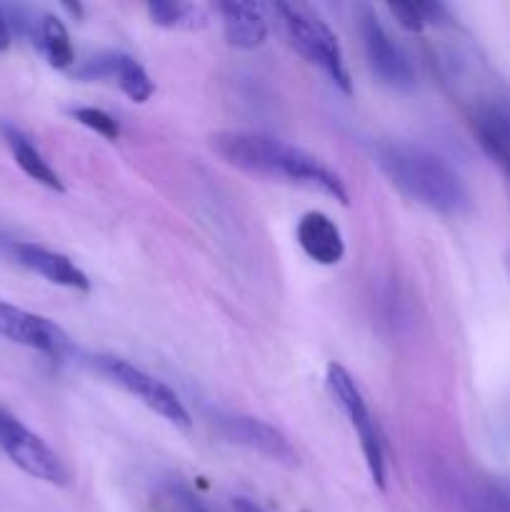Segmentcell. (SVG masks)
Returning <instances> with one entry per match:
<instances>
[{
	"label": "cell",
	"instance_id": "6da1fadb",
	"mask_svg": "<svg viewBox=\"0 0 510 512\" xmlns=\"http://www.w3.org/2000/svg\"><path fill=\"white\" fill-rule=\"evenodd\" d=\"M210 145L225 163L245 170V173L308 185V188H318L320 193L330 195L338 203H350L343 180L328 165L285 140L273 138V135L250 133V130H223L210 138Z\"/></svg>",
	"mask_w": 510,
	"mask_h": 512
},
{
	"label": "cell",
	"instance_id": "7a4b0ae2",
	"mask_svg": "<svg viewBox=\"0 0 510 512\" xmlns=\"http://www.w3.org/2000/svg\"><path fill=\"white\" fill-rule=\"evenodd\" d=\"M378 165L390 183L415 203L445 215H458L468 208V190L460 175L430 150L418 145H383Z\"/></svg>",
	"mask_w": 510,
	"mask_h": 512
},
{
	"label": "cell",
	"instance_id": "3957f363",
	"mask_svg": "<svg viewBox=\"0 0 510 512\" xmlns=\"http://www.w3.org/2000/svg\"><path fill=\"white\" fill-rule=\"evenodd\" d=\"M275 10L283 15V23L285 28H288V35L290 40H293L295 48H298L310 63L323 68L325 73H328V78L333 80L345 95L353 93V80H350L343 50H340L338 38H335L333 30L328 28V23H325L320 15H315L313 10L303 8V5L278 3Z\"/></svg>",
	"mask_w": 510,
	"mask_h": 512
},
{
	"label": "cell",
	"instance_id": "277c9868",
	"mask_svg": "<svg viewBox=\"0 0 510 512\" xmlns=\"http://www.w3.org/2000/svg\"><path fill=\"white\" fill-rule=\"evenodd\" d=\"M328 380L330 395L335 398V403L343 408V413L348 415L350 425L355 428L360 438V448H363L365 465H368V473L373 478V483L380 490H385V453L383 443H380L378 425H375L373 415H370L368 405H365L363 393H360L358 383L353 380V375L343 368V365H328Z\"/></svg>",
	"mask_w": 510,
	"mask_h": 512
},
{
	"label": "cell",
	"instance_id": "5b68a950",
	"mask_svg": "<svg viewBox=\"0 0 510 512\" xmlns=\"http://www.w3.org/2000/svg\"><path fill=\"white\" fill-rule=\"evenodd\" d=\"M93 365L105 378H110L125 393H130L140 403L148 405L153 413L168 420L170 425H175V428H190V413L185 410L183 400L168 385L160 383L158 378L148 375L145 370L135 368L128 360L115 358V355H98V358H93Z\"/></svg>",
	"mask_w": 510,
	"mask_h": 512
},
{
	"label": "cell",
	"instance_id": "8992f818",
	"mask_svg": "<svg viewBox=\"0 0 510 512\" xmlns=\"http://www.w3.org/2000/svg\"><path fill=\"white\" fill-rule=\"evenodd\" d=\"M0 450L30 478L58 488L68 485V470L50 445L5 410H0Z\"/></svg>",
	"mask_w": 510,
	"mask_h": 512
},
{
	"label": "cell",
	"instance_id": "52a82bcc",
	"mask_svg": "<svg viewBox=\"0 0 510 512\" xmlns=\"http://www.w3.org/2000/svg\"><path fill=\"white\" fill-rule=\"evenodd\" d=\"M360 38H363L365 58H368V68L375 78L388 88L408 93L415 88V68L410 63L408 53L395 43L393 35L383 28L378 15L370 8L360 10L358 18Z\"/></svg>",
	"mask_w": 510,
	"mask_h": 512
},
{
	"label": "cell",
	"instance_id": "ba28073f",
	"mask_svg": "<svg viewBox=\"0 0 510 512\" xmlns=\"http://www.w3.org/2000/svg\"><path fill=\"white\" fill-rule=\"evenodd\" d=\"M0 338L33 348L50 358H63L73 348L68 333L60 325L10 303H0Z\"/></svg>",
	"mask_w": 510,
	"mask_h": 512
},
{
	"label": "cell",
	"instance_id": "9c48e42d",
	"mask_svg": "<svg viewBox=\"0 0 510 512\" xmlns=\"http://www.w3.org/2000/svg\"><path fill=\"white\" fill-rule=\"evenodd\" d=\"M215 425H218L220 435L230 443L243 445V448L260 453L263 458L285 465V468L298 465V453L290 445V440L263 420L250 418V415H218Z\"/></svg>",
	"mask_w": 510,
	"mask_h": 512
},
{
	"label": "cell",
	"instance_id": "30bf717a",
	"mask_svg": "<svg viewBox=\"0 0 510 512\" xmlns=\"http://www.w3.org/2000/svg\"><path fill=\"white\" fill-rule=\"evenodd\" d=\"M78 78L83 80L115 78V83L120 85V90H123L133 103H145V100H150V95H153L155 90L153 80L148 78L143 65L125 53H103L85 60L83 68H78Z\"/></svg>",
	"mask_w": 510,
	"mask_h": 512
},
{
	"label": "cell",
	"instance_id": "8fae6325",
	"mask_svg": "<svg viewBox=\"0 0 510 512\" xmlns=\"http://www.w3.org/2000/svg\"><path fill=\"white\" fill-rule=\"evenodd\" d=\"M473 128L488 155L510 168V98L490 93L473 103Z\"/></svg>",
	"mask_w": 510,
	"mask_h": 512
},
{
	"label": "cell",
	"instance_id": "7c38bea8",
	"mask_svg": "<svg viewBox=\"0 0 510 512\" xmlns=\"http://www.w3.org/2000/svg\"><path fill=\"white\" fill-rule=\"evenodd\" d=\"M10 253L18 260L20 265H25L33 273L43 275L45 280L55 285H63V288L73 290H88L90 280L68 255L55 253V250L43 248V245L25 243V240H18V243L10 245Z\"/></svg>",
	"mask_w": 510,
	"mask_h": 512
},
{
	"label": "cell",
	"instance_id": "4fadbf2b",
	"mask_svg": "<svg viewBox=\"0 0 510 512\" xmlns=\"http://www.w3.org/2000/svg\"><path fill=\"white\" fill-rule=\"evenodd\" d=\"M218 13L223 18L225 40L233 48L253 50L260 48L268 38L265 5L248 3V0H223V3H218Z\"/></svg>",
	"mask_w": 510,
	"mask_h": 512
},
{
	"label": "cell",
	"instance_id": "5bb4252c",
	"mask_svg": "<svg viewBox=\"0 0 510 512\" xmlns=\"http://www.w3.org/2000/svg\"><path fill=\"white\" fill-rule=\"evenodd\" d=\"M295 238L303 253L318 265H338L345 255L343 233L328 215L318 210H310L298 220Z\"/></svg>",
	"mask_w": 510,
	"mask_h": 512
},
{
	"label": "cell",
	"instance_id": "9a60e30c",
	"mask_svg": "<svg viewBox=\"0 0 510 512\" xmlns=\"http://www.w3.org/2000/svg\"><path fill=\"white\" fill-rule=\"evenodd\" d=\"M3 133H5V143H8L10 153H13L18 168L23 170L28 178H33L35 183L63 193L65 185H63V180H60V175L50 168V163L43 158V153H40V150L30 143L28 135H23L20 130L10 128V125H5Z\"/></svg>",
	"mask_w": 510,
	"mask_h": 512
},
{
	"label": "cell",
	"instance_id": "2e32d148",
	"mask_svg": "<svg viewBox=\"0 0 510 512\" xmlns=\"http://www.w3.org/2000/svg\"><path fill=\"white\" fill-rule=\"evenodd\" d=\"M148 15L160 28L175 30H203L210 20L203 5L188 0H153L148 3Z\"/></svg>",
	"mask_w": 510,
	"mask_h": 512
},
{
	"label": "cell",
	"instance_id": "e0dca14e",
	"mask_svg": "<svg viewBox=\"0 0 510 512\" xmlns=\"http://www.w3.org/2000/svg\"><path fill=\"white\" fill-rule=\"evenodd\" d=\"M35 43H38V48L43 50V55L53 68L65 70L75 63V50L73 43H70L68 30H65L63 20L55 18V15H43L40 18Z\"/></svg>",
	"mask_w": 510,
	"mask_h": 512
},
{
	"label": "cell",
	"instance_id": "ac0fdd59",
	"mask_svg": "<svg viewBox=\"0 0 510 512\" xmlns=\"http://www.w3.org/2000/svg\"><path fill=\"white\" fill-rule=\"evenodd\" d=\"M390 15L410 33H420L425 25H440L448 20V8L440 3H390Z\"/></svg>",
	"mask_w": 510,
	"mask_h": 512
},
{
	"label": "cell",
	"instance_id": "d6986e66",
	"mask_svg": "<svg viewBox=\"0 0 510 512\" xmlns=\"http://www.w3.org/2000/svg\"><path fill=\"white\" fill-rule=\"evenodd\" d=\"M73 118L78 120L80 125H85V128H90V130H95L98 135H103V138H108V140H118L120 138L118 120H115L113 115L105 113V110H100V108H75Z\"/></svg>",
	"mask_w": 510,
	"mask_h": 512
},
{
	"label": "cell",
	"instance_id": "ffe728a7",
	"mask_svg": "<svg viewBox=\"0 0 510 512\" xmlns=\"http://www.w3.org/2000/svg\"><path fill=\"white\" fill-rule=\"evenodd\" d=\"M488 500L495 512H510V480H495V483H490Z\"/></svg>",
	"mask_w": 510,
	"mask_h": 512
},
{
	"label": "cell",
	"instance_id": "44dd1931",
	"mask_svg": "<svg viewBox=\"0 0 510 512\" xmlns=\"http://www.w3.org/2000/svg\"><path fill=\"white\" fill-rule=\"evenodd\" d=\"M173 498L178 500L180 510H183V512H213V510L205 508V505L200 503V500L195 498V495L190 493V490H185V488H173Z\"/></svg>",
	"mask_w": 510,
	"mask_h": 512
},
{
	"label": "cell",
	"instance_id": "7402d4cb",
	"mask_svg": "<svg viewBox=\"0 0 510 512\" xmlns=\"http://www.w3.org/2000/svg\"><path fill=\"white\" fill-rule=\"evenodd\" d=\"M10 43H13V25H10L8 10L0 5V53H5L10 48Z\"/></svg>",
	"mask_w": 510,
	"mask_h": 512
},
{
	"label": "cell",
	"instance_id": "603a6c76",
	"mask_svg": "<svg viewBox=\"0 0 510 512\" xmlns=\"http://www.w3.org/2000/svg\"><path fill=\"white\" fill-rule=\"evenodd\" d=\"M233 510L235 512H265L263 508H260V505L250 503L248 498H235L233 500Z\"/></svg>",
	"mask_w": 510,
	"mask_h": 512
},
{
	"label": "cell",
	"instance_id": "cb8c5ba5",
	"mask_svg": "<svg viewBox=\"0 0 510 512\" xmlns=\"http://www.w3.org/2000/svg\"><path fill=\"white\" fill-rule=\"evenodd\" d=\"M508 173H510V168H508Z\"/></svg>",
	"mask_w": 510,
	"mask_h": 512
}]
</instances>
